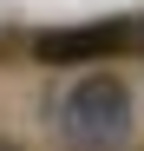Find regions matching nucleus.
<instances>
[{
  "instance_id": "nucleus-1",
  "label": "nucleus",
  "mask_w": 144,
  "mask_h": 151,
  "mask_svg": "<svg viewBox=\"0 0 144 151\" xmlns=\"http://www.w3.org/2000/svg\"><path fill=\"white\" fill-rule=\"evenodd\" d=\"M59 132H66V145H79V151L125 145V132H131V92H125V79H118V72L79 79L59 99Z\"/></svg>"
},
{
  "instance_id": "nucleus-2",
  "label": "nucleus",
  "mask_w": 144,
  "mask_h": 151,
  "mask_svg": "<svg viewBox=\"0 0 144 151\" xmlns=\"http://www.w3.org/2000/svg\"><path fill=\"white\" fill-rule=\"evenodd\" d=\"M144 53V20H85V27H53L33 40L39 66H92V59H125Z\"/></svg>"
},
{
  "instance_id": "nucleus-3",
  "label": "nucleus",
  "mask_w": 144,
  "mask_h": 151,
  "mask_svg": "<svg viewBox=\"0 0 144 151\" xmlns=\"http://www.w3.org/2000/svg\"><path fill=\"white\" fill-rule=\"evenodd\" d=\"M0 151H20V145H13V138H0Z\"/></svg>"
}]
</instances>
